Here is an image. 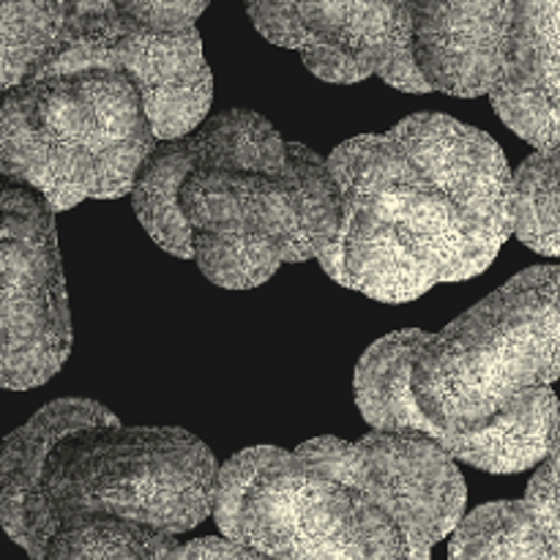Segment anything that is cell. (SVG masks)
<instances>
[{
  "label": "cell",
  "instance_id": "6da1fadb",
  "mask_svg": "<svg viewBox=\"0 0 560 560\" xmlns=\"http://www.w3.org/2000/svg\"><path fill=\"white\" fill-rule=\"evenodd\" d=\"M560 266H534L427 334L377 339L355 366L372 430L419 432L490 474L545 463L560 405Z\"/></svg>",
  "mask_w": 560,
  "mask_h": 560
},
{
  "label": "cell",
  "instance_id": "7a4b0ae2",
  "mask_svg": "<svg viewBox=\"0 0 560 560\" xmlns=\"http://www.w3.org/2000/svg\"><path fill=\"white\" fill-rule=\"evenodd\" d=\"M342 228L320 268L381 304H408L435 284L490 268L514 233V173L487 131L416 113L328 156Z\"/></svg>",
  "mask_w": 560,
  "mask_h": 560
},
{
  "label": "cell",
  "instance_id": "3957f363",
  "mask_svg": "<svg viewBox=\"0 0 560 560\" xmlns=\"http://www.w3.org/2000/svg\"><path fill=\"white\" fill-rule=\"evenodd\" d=\"M465 479L419 432L255 446L219 470L213 520L224 539L279 560H432L459 528Z\"/></svg>",
  "mask_w": 560,
  "mask_h": 560
},
{
  "label": "cell",
  "instance_id": "277c9868",
  "mask_svg": "<svg viewBox=\"0 0 560 560\" xmlns=\"http://www.w3.org/2000/svg\"><path fill=\"white\" fill-rule=\"evenodd\" d=\"M131 202L164 252L228 290L257 288L284 262L320 260L342 228L328 159L252 109L213 113L159 142Z\"/></svg>",
  "mask_w": 560,
  "mask_h": 560
},
{
  "label": "cell",
  "instance_id": "5b68a950",
  "mask_svg": "<svg viewBox=\"0 0 560 560\" xmlns=\"http://www.w3.org/2000/svg\"><path fill=\"white\" fill-rule=\"evenodd\" d=\"M219 470L211 448L178 427H88L47 454L5 534L31 560L63 525L91 517L186 534L213 517Z\"/></svg>",
  "mask_w": 560,
  "mask_h": 560
},
{
  "label": "cell",
  "instance_id": "8992f818",
  "mask_svg": "<svg viewBox=\"0 0 560 560\" xmlns=\"http://www.w3.org/2000/svg\"><path fill=\"white\" fill-rule=\"evenodd\" d=\"M156 145L145 96L126 71L42 74L3 93V180L38 191L55 213L131 195Z\"/></svg>",
  "mask_w": 560,
  "mask_h": 560
},
{
  "label": "cell",
  "instance_id": "52a82bcc",
  "mask_svg": "<svg viewBox=\"0 0 560 560\" xmlns=\"http://www.w3.org/2000/svg\"><path fill=\"white\" fill-rule=\"evenodd\" d=\"M71 353V315L55 211L38 191L3 186L0 233V383L27 392L60 372Z\"/></svg>",
  "mask_w": 560,
  "mask_h": 560
},
{
  "label": "cell",
  "instance_id": "ba28073f",
  "mask_svg": "<svg viewBox=\"0 0 560 560\" xmlns=\"http://www.w3.org/2000/svg\"><path fill=\"white\" fill-rule=\"evenodd\" d=\"M252 22L271 44L301 55L334 85L381 77L421 93L410 58V0H246Z\"/></svg>",
  "mask_w": 560,
  "mask_h": 560
},
{
  "label": "cell",
  "instance_id": "9c48e42d",
  "mask_svg": "<svg viewBox=\"0 0 560 560\" xmlns=\"http://www.w3.org/2000/svg\"><path fill=\"white\" fill-rule=\"evenodd\" d=\"M82 69L126 71L145 96L159 142L195 131L213 102V77L197 27L159 36L124 20L118 11L82 14L69 47L44 74Z\"/></svg>",
  "mask_w": 560,
  "mask_h": 560
},
{
  "label": "cell",
  "instance_id": "30bf717a",
  "mask_svg": "<svg viewBox=\"0 0 560 560\" xmlns=\"http://www.w3.org/2000/svg\"><path fill=\"white\" fill-rule=\"evenodd\" d=\"M523 0H410V58L421 93L492 96L514 69Z\"/></svg>",
  "mask_w": 560,
  "mask_h": 560
},
{
  "label": "cell",
  "instance_id": "8fae6325",
  "mask_svg": "<svg viewBox=\"0 0 560 560\" xmlns=\"http://www.w3.org/2000/svg\"><path fill=\"white\" fill-rule=\"evenodd\" d=\"M490 102L530 145L560 142V0H523L512 77Z\"/></svg>",
  "mask_w": 560,
  "mask_h": 560
},
{
  "label": "cell",
  "instance_id": "7c38bea8",
  "mask_svg": "<svg viewBox=\"0 0 560 560\" xmlns=\"http://www.w3.org/2000/svg\"><path fill=\"white\" fill-rule=\"evenodd\" d=\"M120 424L118 416L91 399H58L38 410L25 427L11 432L0 454V520L11 528L36 490L47 454L71 432Z\"/></svg>",
  "mask_w": 560,
  "mask_h": 560
},
{
  "label": "cell",
  "instance_id": "4fadbf2b",
  "mask_svg": "<svg viewBox=\"0 0 560 560\" xmlns=\"http://www.w3.org/2000/svg\"><path fill=\"white\" fill-rule=\"evenodd\" d=\"M80 0H0L3 93L44 74L71 42Z\"/></svg>",
  "mask_w": 560,
  "mask_h": 560
},
{
  "label": "cell",
  "instance_id": "5bb4252c",
  "mask_svg": "<svg viewBox=\"0 0 560 560\" xmlns=\"http://www.w3.org/2000/svg\"><path fill=\"white\" fill-rule=\"evenodd\" d=\"M448 560H560V547L541 534L523 501H498L459 523Z\"/></svg>",
  "mask_w": 560,
  "mask_h": 560
},
{
  "label": "cell",
  "instance_id": "9a60e30c",
  "mask_svg": "<svg viewBox=\"0 0 560 560\" xmlns=\"http://www.w3.org/2000/svg\"><path fill=\"white\" fill-rule=\"evenodd\" d=\"M180 541L170 534L113 517L63 525L33 560H175Z\"/></svg>",
  "mask_w": 560,
  "mask_h": 560
},
{
  "label": "cell",
  "instance_id": "2e32d148",
  "mask_svg": "<svg viewBox=\"0 0 560 560\" xmlns=\"http://www.w3.org/2000/svg\"><path fill=\"white\" fill-rule=\"evenodd\" d=\"M514 235L539 255L560 257V142L539 148L514 173Z\"/></svg>",
  "mask_w": 560,
  "mask_h": 560
},
{
  "label": "cell",
  "instance_id": "e0dca14e",
  "mask_svg": "<svg viewBox=\"0 0 560 560\" xmlns=\"http://www.w3.org/2000/svg\"><path fill=\"white\" fill-rule=\"evenodd\" d=\"M211 0H113L124 20L159 36H178L197 27L202 11Z\"/></svg>",
  "mask_w": 560,
  "mask_h": 560
},
{
  "label": "cell",
  "instance_id": "ac0fdd59",
  "mask_svg": "<svg viewBox=\"0 0 560 560\" xmlns=\"http://www.w3.org/2000/svg\"><path fill=\"white\" fill-rule=\"evenodd\" d=\"M523 503L541 534L560 547V416L556 432H552L550 452H547L545 463L536 468Z\"/></svg>",
  "mask_w": 560,
  "mask_h": 560
},
{
  "label": "cell",
  "instance_id": "d6986e66",
  "mask_svg": "<svg viewBox=\"0 0 560 560\" xmlns=\"http://www.w3.org/2000/svg\"><path fill=\"white\" fill-rule=\"evenodd\" d=\"M175 560H279L266 556L260 550H252V547L238 545L233 539H224V536H206V539H195L189 545L180 547L178 558Z\"/></svg>",
  "mask_w": 560,
  "mask_h": 560
},
{
  "label": "cell",
  "instance_id": "ffe728a7",
  "mask_svg": "<svg viewBox=\"0 0 560 560\" xmlns=\"http://www.w3.org/2000/svg\"><path fill=\"white\" fill-rule=\"evenodd\" d=\"M82 14H113V0H80Z\"/></svg>",
  "mask_w": 560,
  "mask_h": 560
}]
</instances>
